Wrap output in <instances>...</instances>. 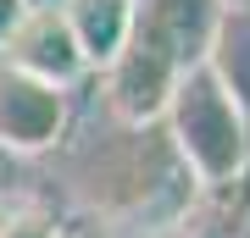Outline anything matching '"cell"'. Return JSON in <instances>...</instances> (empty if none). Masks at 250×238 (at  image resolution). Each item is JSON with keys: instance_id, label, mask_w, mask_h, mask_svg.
<instances>
[{"instance_id": "1", "label": "cell", "mask_w": 250, "mask_h": 238, "mask_svg": "<svg viewBox=\"0 0 250 238\" xmlns=\"http://www.w3.org/2000/svg\"><path fill=\"white\" fill-rule=\"evenodd\" d=\"M161 122H167V139L178 150L184 172L200 188H228L250 172V128L233 111V100L223 94V83L211 78L206 61L178 78Z\"/></svg>"}, {"instance_id": "2", "label": "cell", "mask_w": 250, "mask_h": 238, "mask_svg": "<svg viewBox=\"0 0 250 238\" xmlns=\"http://www.w3.org/2000/svg\"><path fill=\"white\" fill-rule=\"evenodd\" d=\"M223 11V0H134V39L167 55L178 72H189L206 61Z\"/></svg>"}, {"instance_id": "3", "label": "cell", "mask_w": 250, "mask_h": 238, "mask_svg": "<svg viewBox=\"0 0 250 238\" xmlns=\"http://www.w3.org/2000/svg\"><path fill=\"white\" fill-rule=\"evenodd\" d=\"M67 133V89L0 67V150L11 155H45Z\"/></svg>"}, {"instance_id": "4", "label": "cell", "mask_w": 250, "mask_h": 238, "mask_svg": "<svg viewBox=\"0 0 250 238\" xmlns=\"http://www.w3.org/2000/svg\"><path fill=\"white\" fill-rule=\"evenodd\" d=\"M0 67L22 72V78H39L50 89H72L89 72L62 11H22L17 28H11V39L0 44Z\"/></svg>"}, {"instance_id": "5", "label": "cell", "mask_w": 250, "mask_h": 238, "mask_svg": "<svg viewBox=\"0 0 250 238\" xmlns=\"http://www.w3.org/2000/svg\"><path fill=\"white\" fill-rule=\"evenodd\" d=\"M184 72L167 61V55H156L150 44H139L134 34H128L123 44V55L106 67V100H111V111H117V122H128V128H150L167 116V100H172V89H178Z\"/></svg>"}, {"instance_id": "6", "label": "cell", "mask_w": 250, "mask_h": 238, "mask_svg": "<svg viewBox=\"0 0 250 238\" xmlns=\"http://www.w3.org/2000/svg\"><path fill=\"white\" fill-rule=\"evenodd\" d=\"M62 17L72 28V44H78L83 67L106 72L123 55L128 34H134V0H67Z\"/></svg>"}, {"instance_id": "7", "label": "cell", "mask_w": 250, "mask_h": 238, "mask_svg": "<svg viewBox=\"0 0 250 238\" xmlns=\"http://www.w3.org/2000/svg\"><path fill=\"white\" fill-rule=\"evenodd\" d=\"M206 67H211V78L223 83V94L233 100V111L250 128V6H228L223 11L217 39L206 50Z\"/></svg>"}, {"instance_id": "8", "label": "cell", "mask_w": 250, "mask_h": 238, "mask_svg": "<svg viewBox=\"0 0 250 238\" xmlns=\"http://www.w3.org/2000/svg\"><path fill=\"white\" fill-rule=\"evenodd\" d=\"M0 238H67V221L45 200H0Z\"/></svg>"}, {"instance_id": "9", "label": "cell", "mask_w": 250, "mask_h": 238, "mask_svg": "<svg viewBox=\"0 0 250 238\" xmlns=\"http://www.w3.org/2000/svg\"><path fill=\"white\" fill-rule=\"evenodd\" d=\"M17 17H22V0H0V44L11 39V28H17Z\"/></svg>"}, {"instance_id": "10", "label": "cell", "mask_w": 250, "mask_h": 238, "mask_svg": "<svg viewBox=\"0 0 250 238\" xmlns=\"http://www.w3.org/2000/svg\"><path fill=\"white\" fill-rule=\"evenodd\" d=\"M67 0H22V11H62Z\"/></svg>"}, {"instance_id": "11", "label": "cell", "mask_w": 250, "mask_h": 238, "mask_svg": "<svg viewBox=\"0 0 250 238\" xmlns=\"http://www.w3.org/2000/svg\"><path fill=\"white\" fill-rule=\"evenodd\" d=\"M67 238H106L100 227H67Z\"/></svg>"}, {"instance_id": "12", "label": "cell", "mask_w": 250, "mask_h": 238, "mask_svg": "<svg viewBox=\"0 0 250 238\" xmlns=\"http://www.w3.org/2000/svg\"><path fill=\"white\" fill-rule=\"evenodd\" d=\"M223 6H250V0H223Z\"/></svg>"}, {"instance_id": "13", "label": "cell", "mask_w": 250, "mask_h": 238, "mask_svg": "<svg viewBox=\"0 0 250 238\" xmlns=\"http://www.w3.org/2000/svg\"><path fill=\"white\" fill-rule=\"evenodd\" d=\"M0 200H6V194H0Z\"/></svg>"}]
</instances>
